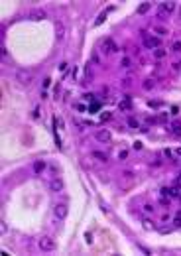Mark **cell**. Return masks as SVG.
<instances>
[{
	"label": "cell",
	"instance_id": "7c38bea8",
	"mask_svg": "<svg viewBox=\"0 0 181 256\" xmlns=\"http://www.w3.org/2000/svg\"><path fill=\"white\" fill-rule=\"evenodd\" d=\"M44 167H45V162H42V160H39V162H35V164H34V169H35V171H37V173H39V171H42Z\"/></svg>",
	"mask_w": 181,
	"mask_h": 256
},
{
	"label": "cell",
	"instance_id": "277c9868",
	"mask_svg": "<svg viewBox=\"0 0 181 256\" xmlns=\"http://www.w3.org/2000/svg\"><path fill=\"white\" fill-rule=\"evenodd\" d=\"M55 40L57 42H63L65 40V24L61 20H55Z\"/></svg>",
	"mask_w": 181,
	"mask_h": 256
},
{
	"label": "cell",
	"instance_id": "8fae6325",
	"mask_svg": "<svg viewBox=\"0 0 181 256\" xmlns=\"http://www.w3.org/2000/svg\"><path fill=\"white\" fill-rule=\"evenodd\" d=\"M150 6H152L150 2H144V4L138 8V14H144V12H148V10H150Z\"/></svg>",
	"mask_w": 181,
	"mask_h": 256
},
{
	"label": "cell",
	"instance_id": "ba28073f",
	"mask_svg": "<svg viewBox=\"0 0 181 256\" xmlns=\"http://www.w3.org/2000/svg\"><path fill=\"white\" fill-rule=\"evenodd\" d=\"M102 49H104V53H112V51H116L118 47L114 45L112 40H104V42H102Z\"/></svg>",
	"mask_w": 181,
	"mask_h": 256
},
{
	"label": "cell",
	"instance_id": "30bf717a",
	"mask_svg": "<svg viewBox=\"0 0 181 256\" xmlns=\"http://www.w3.org/2000/svg\"><path fill=\"white\" fill-rule=\"evenodd\" d=\"M159 10H163L165 14H167V12H171V10H175V2H163Z\"/></svg>",
	"mask_w": 181,
	"mask_h": 256
},
{
	"label": "cell",
	"instance_id": "603a6c76",
	"mask_svg": "<svg viewBox=\"0 0 181 256\" xmlns=\"http://www.w3.org/2000/svg\"><path fill=\"white\" fill-rule=\"evenodd\" d=\"M173 128H175V134H181V126H179V124H175Z\"/></svg>",
	"mask_w": 181,
	"mask_h": 256
},
{
	"label": "cell",
	"instance_id": "52a82bcc",
	"mask_svg": "<svg viewBox=\"0 0 181 256\" xmlns=\"http://www.w3.org/2000/svg\"><path fill=\"white\" fill-rule=\"evenodd\" d=\"M49 189L53 191V193H61V191L65 189V183H63V179H59V177L51 179V183H49Z\"/></svg>",
	"mask_w": 181,
	"mask_h": 256
},
{
	"label": "cell",
	"instance_id": "7402d4cb",
	"mask_svg": "<svg viewBox=\"0 0 181 256\" xmlns=\"http://www.w3.org/2000/svg\"><path fill=\"white\" fill-rule=\"evenodd\" d=\"M122 65L128 67V65H130V59H126V57H124V59H122Z\"/></svg>",
	"mask_w": 181,
	"mask_h": 256
},
{
	"label": "cell",
	"instance_id": "cb8c5ba5",
	"mask_svg": "<svg viewBox=\"0 0 181 256\" xmlns=\"http://www.w3.org/2000/svg\"><path fill=\"white\" fill-rule=\"evenodd\" d=\"M179 201H181V195H179Z\"/></svg>",
	"mask_w": 181,
	"mask_h": 256
},
{
	"label": "cell",
	"instance_id": "ac0fdd59",
	"mask_svg": "<svg viewBox=\"0 0 181 256\" xmlns=\"http://www.w3.org/2000/svg\"><path fill=\"white\" fill-rule=\"evenodd\" d=\"M104 20H106V16H104V14H101V16H99V20L95 22V26H99V24H102Z\"/></svg>",
	"mask_w": 181,
	"mask_h": 256
},
{
	"label": "cell",
	"instance_id": "4fadbf2b",
	"mask_svg": "<svg viewBox=\"0 0 181 256\" xmlns=\"http://www.w3.org/2000/svg\"><path fill=\"white\" fill-rule=\"evenodd\" d=\"M93 156H95V158H99L101 162H106V154H102V152H93Z\"/></svg>",
	"mask_w": 181,
	"mask_h": 256
},
{
	"label": "cell",
	"instance_id": "3957f363",
	"mask_svg": "<svg viewBox=\"0 0 181 256\" xmlns=\"http://www.w3.org/2000/svg\"><path fill=\"white\" fill-rule=\"evenodd\" d=\"M67 213H69V207L65 203H57L55 207H53V217H55L57 221H63L67 217Z\"/></svg>",
	"mask_w": 181,
	"mask_h": 256
},
{
	"label": "cell",
	"instance_id": "44dd1931",
	"mask_svg": "<svg viewBox=\"0 0 181 256\" xmlns=\"http://www.w3.org/2000/svg\"><path fill=\"white\" fill-rule=\"evenodd\" d=\"M156 30L159 32V35H165V33H167V30H163V28H156Z\"/></svg>",
	"mask_w": 181,
	"mask_h": 256
},
{
	"label": "cell",
	"instance_id": "9c48e42d",
	"mask_svg": "<svg viewBox=\"0 0 181 256\" xmlns=\"http://www.w3.org/2000/svg\"><path fill=\"white\" fill-rule=\"evenodd\" d=\"M144 44H146V47H156V45H159V40L158 38H146Z\"/></svg>",
	"mask_w": 181,
	"mask_h": 256
},
{
	"label": "cell",
	"instance_id": "5b68a950",
	"mask_svg": "<svg viewBox=\"0 0 181 256\" xmlns=\"http://www.w3.org/2000/svg\"><path fill=\"white\" fill-rule=\"evenodd\" d=\"M45 18H47V14H45L44 8H34V10H30V20L39 22V20H45Z\"/></svg>",
	"mask_w": 181,
	"mask_h": 256
},
{
	"label": "cell",
	"instance_id": "ffe728a7",
	"mask_svg": "<svg viewBox=\"0 0 181 256\" xmlns=\"http://www.w3.org/2000/svg\"><path fill=\"white\" fill-rule=\"evenodd\" d=\"M173 51H181V42H175L173 44Z\"/></svg>",
	"mask_w": 181,
	"mask_h": 256
},
{
	"label": "cell",
	"instance_id": "6da1fadb",
	"mask_svg": "<svg viewBox=\"0 0 181 256\" xmlns=\"http://www.w3.org/2000/svg\"><path fill=\"white\" fill-rule=\"evenodd\" d=\"M16 81L22 85V87H28L32 81H34V73L30 69H18L16 71Z\"/></svg>",
	"mask_w": 181,
	"mask_h": 256
},
{
	"label": "cell",
	"instance_id": "2e32d148",
	"mask_svg": "<svg viewBox=\"0 0 181 256\" xmlns=\"http://www.w3.org/2000/svg\"><path fill=\"white\" fill-rule=\"evenodd\" d=\"M154 55H156V57L159 59V57H163V55H165V51H163V49H156V51H154Z\"/></svg>",
	"mask_w": 181,
	"mask_h": 256
},
{
	"label": "cell",
	"instance_id": "8992f818",
	"mask_svg": "<svg viewBox=\"0 0 181 256\" xmlns=\"http://www.w3.org/2000/svg\"><path fill=\"white\" fill-rule=\"evenodd\" d=\"M95 138H97L99 142H110V140H112V134L108 132L106 128H102V130H97V132H95Z\"/></svg>",
	"mask_w": 181,
	"mask_h": 256
},
{
	"label": "cell",
	"instance_id": "7a4b0ae2",
	"mask_svg": "<svg viewBox=\"0 0 181 256\" xmlns=\"http://www.w3.org/2000/svg\"><path fill=\"white\" fill-rule=\"evenodd\" d=\"M37 246H39V250H44V252H53L57 248V242H55V238H51V236H42V238L37 240Z\"/></svg>",
	"mask_w": 181,
	"mask_h": 256
},
{
	"label": "cell",
	"instance_id": "e0dca14e",
	"mask_svg": "<svg viewBox=\"0 0 181 256\" xmlns=\"http://www.w3.org/2000/svg\"><path fill=\"white\" fill-rule=\"evenodd\" d=\"M128 126L130 128H138V122H136L134 118H128Z\"/></svg>",
	"mask_w": 181,
	"mask_h": 256
},
{
	"label": "cell",
	"instance_id": "d6986e66",
	"mask_svg": "<svg viewBox=\"0 0 181 256\" xmlns=\"http://www.w3.org/2000/svg\"><path fill=\"white\" fill-rule=\"evenodd\" d=\"M144 229H154V223H152V221H144Z\"/></svg>",
	"mask_w": 181,
	"mask_h": 256
},
{
	"label": "cell",
	"instance_id": "5bb4252c",
	"mask_svg": "<svg viewBox=\"0 0 181 256\" xmlns=\"http://www.w3.org/2000/svg\"><path fill=\"white\" fill-rule=\"evenodd\" d=\"M173 225H175V227H181V211L175 215V219H173Z\"/></svg>",
	"mask_w": 181,
	"mask_h": 256
},
{
	"label": "cell",
	"instance_id": "9a60e30c",
	"mask_svg": "<svg viewBox=\"0 0 181 256\" xmlns=\"http://www.w3.org/2000/svg\"><path fill=\"white\" fill-rule=\"evenodd\" d=\"M152 87H154V81L152 79H146L144 81V89H152Z\"/></svg>",
	"mask_w": 181,
	"mask_h": 256
}]
</instances>
